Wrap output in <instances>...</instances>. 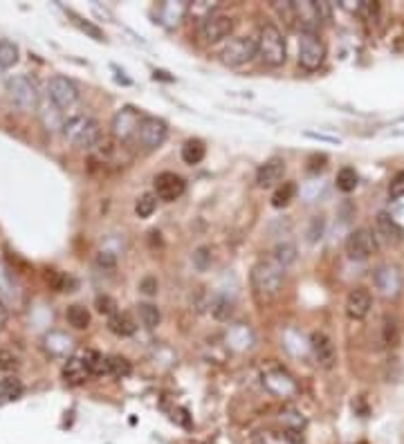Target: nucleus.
<instances>
[{"label": "nucleus", "instance_id": "nucleus-38", "mask_svg": "<svg viewBox=\"0 0 404 444\" xmlns=\"http://www.w3.org/2000/svg\"><path fill=\"white\" fill-rule=\"evenodd\" d=\"M391 135H404V115L391 126Z\"/></svg>", "mask_w": 404, "mask_h": 444}, {"label": "nucleus", "instance_id": "nucleus-34", "mask_svg": "<svg viewBox=\"0 0 404 444\" xmlns=\"http://www.w3.org/2000/svg\"><path fill=\"white\" fill-rule=\"evenodd\" d=\"M194 263H196L198 269H207L211 265V254H209L207 247H200L198 252L194 254Z\"/></svg>", "mask_w": 404, "mask_h": 444}, {"label": "nucleus", "instance_id": "nucleus-12", "mask_svg": "<svg viewBox=\"0 0 404 444\" xmlns=\"http://www.w3.org/2000/svg\"><path fill=\"white\" fill-rule=\"evenodd\" d=\"M233 29V20L227 14H207L200 23V36L205 38L207 43H218L222 38H227Z\"/></svg>", "mask_w": 404, "mask_h": 444}, {"label": "nucleus", "instance_id": "nucleus-19", "mask_svg": "<svg viewBox=\"0 0 404 444\" xmlns=\"http://www.w3.org/2000/svg\"><path fill=\"white\" fill-rule=\"evenodd\" d=\"M108 330L117 337H131L137 330V323L129 312H115L113 317H108Z\"/></svg>", "mask_w": 404, "mask_h": 444}, {"label": "nucleus", "instance_id": "nucleus-32", "mask_svg": "<svg viewBox=\"0 0 404 444\" xmlns=\"http://www.w3.org/2000/svg\"><path fill=\"white\" fill-rule=\"evenodd\" d=\"M389 196L391 198H404V171L396 173L393 180L389 182Z\"/></svg>", "mask_w": 404, "mask_h": 444}, {"label": "nucleus", "instance_id": "nucleus-1", "mask_svg": "<svg viewBox=\"0 0 404 444\" xmlns=\"http://www.w3.org/2000/svg\"><path fill=\"white\" fill-rule=\"evenodd\" d=\"M252 287L259 296L263 299H272L281 292L283 287V278H285V267L279 265L274 258H268V261H259L252 267Z\"/></svg>", "mask_w": 404, "mask_h": 444}, {"label": "nucleus", "instance_id": "nucleus-13", "mask_svg": "<svg viewBox=\"0 0 404 444\" xmlns=\"http://www.w3.org/2000/svg\"><path fill=\"white\" fill-rule=\"evenodd\" d=\"M153 189H155L157 200L173 202V200H178V198L185 193L187 182H185L182 178H180L178 173L164 171V173H159V176H155V180H153Z\"/></svg>", "mask_w": 404, "mask_h": 444}, {"label": "nucleus", "instance_id": "nucleus-2", "mask_svg": "<svg viewBox=\"0 0 404 444\" xmlns=\"http://www.w3.org/2000/svg\"><path fill=\"white\" fill-rule=\"evenodd\" d=\"M259 57L265 66L279 68L288 61V43H285L283 31L274 23H265L259 31Z\"/></svg>", "mask_w": 404, "mask_h": 444}, {"label": "nucleus", "instance_id": "nucleus-16", "mask_svg": "<svg viewBox=\"0 0 404 444\" xmlns=\"http://www.w3.org/2000/svg\"><path fill=\"white\" fill-rule=\"evenodd\" d=\"M370 306H373V299H370V292L364 287H355L350 289V294L346 299V314L350 319L361 321L368 317Z\"/></svg>", "mask_w": 404, "mask_h": 444}, {"label": "nucleus", "instance_id": "nucleus-4", "mask_svg": "<svg viewBox=\"0 0 404 444\" xmlns=\"http://www.w3.org/2000/svg\"><path fill=\"white\" fill-rule=\"evenodd\" d=\"M331 14L326 3H312V0H292V23L301 31H317Z\"/></svg>", "mask_w": 404, "mask_h": 444}, {"label": "nucleus", "instance_id": "nucleus-35", "mask_svg": "<svg viewBox=\"0 0 404 444\" xmlns=\"http://www.w3.org/2000/svg\"><path fill=\"white\" fill-rule=\"evenodd\" d=\"M157 287H159V283H157L155 276H144V278L140 280V292H144L146 296L157 294Z\"/></svg>", "mask_w": 404, "mask_h": 444}, {"label": "nucleus", "instance_id": "nucleus-15", "mask_svg": "<svg viewBox=\"0 0 404 444\" xmlns=\"http://www.w3.org/2000/svg\"><path fill=\"white\" fill-rule=\"evenodd\" d=\"M375 234L380 241L389 247H398L404 241V229L384 211L377 213V218H375Z\"/></svg>", "mask_w": 404, "mask_h": 444}, {"label": "nucleus", "instance_id": "nucleus-29", "mask_svg": "<svg viewBox=\"0 0 404 444\" xmlns=\"http://www.w3.org/2000/svg\"><path fill=\"white\" fill-rule=\"evenodd\" d=\"M274 261L283 265V267H288L296 261V247L292 243H283L274 249Z\"/></svg>", "mask_w": 404, "mask_h": 444}, {"label": "nucleus", "instance_id": "nucleus-14", "mask_svg": "<svg viewBox=\"0 0 404 444\" xmlns=\"http://www.w3.org/2000/svg\"><path fill=\"white\" fill-rule=\"evenodd\" d=\"M310 345H312V352H315V359L319 366H324V368H333L335 361H337V348H335V343L333 339L328 337L326 332H312V337H310Z\"/></svg>", "mask_w": 404, "mask_h": 444}, {"label": "nucleus", "instance_id": "nucleus-9", "mask_svg": "<svg viewBox=\"0 0 404 444\" xmlns=\"http://www.w3.org/2000/svg\"><path fill=\"white\" fill-rule=\"evenodd\" d=\"M375 252H377V236H373V231L366 229V227L355 229L346 238V254L350 261H368Z\"/></svg>", "mask_w": 404, "mask_h": 444}, {"label": "nucleus", "instance_id": "nucleus-37", "mask_svg": "<svg viewBox=\"0 0 404 444\" xmlns=\"http://www.w3.org/2000/svg\"><path fill=\"white\" fill-rule=\"evenodd\" d=\"M74 23H77V25H79L83 31H86V34H90L92 38L103 41V31H101V29H97L94 25H90V23H83V20H81V18H77V16H74Z\"/></svg>", "mask_w": 404, "mask_h": 444}, {"label": "nucleus", "instance_id": "nucleus-8", "mask_svg": "<svg viewBox=\"0 0 404 444\" xmlns=\"http://www.w3.org/2000/svg\"><path fill=\"white\" fill-rule=\"evenodd\" d=\"M142 119L144 117L137 113L135 108L131 106L122 108V110L113 117V137L122 144L133 142V139H137V131H140Z\"/></svg>", "mask_w": 404, "mask_h": 444}, {"label": "nucleus", "instance_id": "nucleus-11", "mask_svg": "<svg viewBox=\"0 0 404 444\" xmlns=\"http://www.w3.org/2000/svg\"><path fill=\"white\" fill-rule=\"evenodd\" d=\"M48 96L57 108L66 110V108H72L79 101V88L72 79L57 74V77H52L48 81Z\"/></svg>", "mask_w": 404, "mask_h": 444}, {"label": "nucleus", "instance_id": "nucleus-39", "mask_svg": "<svg viewBox=\"0 0 404 444\" xmlns=\"http://www.w3.org/2000/svg\"><path fill=\"white\" fill-rule=\"evenodd\" d=\"M7 319H9V312H7V308H5V303L0 301V330H3V328L7 326Z\"/></svg>", "mask_w": 404, "mask_h": 444}, {"label": "nucleus", "instance_id": "nucleus-24", "mask_svg": "<svg viewBox=\"0 0 404 444\" xmlns=\"http://www.w3.org/2000/svg\"><path fill=\"white\" fill-rule=\"evenodd\" d=\"M45 280H48V285L57 292H72V287H74V278L59 272V269H45Z\"/></svg>", "mask_w": 404, "mask_h": 444}, {"label": "nucleus", "instance_id": "nucleus-20", "mask_svg": "<svg viewBox=\"0 0 404 444\" xmlns=\"http://www.w3.org/2000/svg\"><path fill=\"white\" fill-rule=\"evenodd\" d=\"M182 162L185 164H200L202 159H205V155H207V148H205V144L200 142V139H187V142L182 144Z\"/></svg>", "mask_w": 404, "mask_h": 444}, {"label": "nucleus", "instance_id": "nucleus-7", "mask_svg": "<svg viewBox=\"0 0 404 444\" xmlns=\"http://www.w3.org/2000/svg\"><path fill=\"white\" fill-rule=\"evenodd\" d=\"M254 57H259V43L252 36L231 38L225 45V50H222V63H227V66H233V68L245 66Z\"/></svg>", "mask_w": 404, "mask_h": 444}, {"label": "nucleus", "instance_id": "nucleus-25", "mask_svg": "<svg viewBox=\"0 0 404 444\" xmlns=\"http://www.w3.org/2000/svg\"><path fill=\"white\" fill-rule=\"evenodd\" d=\"M23 395V382L16 377H3L0 379V399L5 402H12V399H18Z\"/></svg>", "mask_w": 404, "mask_h": 444}, {"label": "nucleus", "instance_id": "nucleus-21", "mask_svg": "<svg viewBox=\"0 0 404 444\" xmlns=\"http://www.w3.org/2000/svg\"><path fill=\"white\" fill-rule=\"evenodd\" d=\"M66 319L74 330H86L90 326V310L86 306H79V303H74L66 310Z\"/></svg>", "mask_w": 404, "mask_h": 444}, {"label": "nucleus", "instance_id": "nucleus-36", "mask_svg": "<svg viewBox=\"0 0 404 444\" xmlns=\"http://www.w3.org/2000/svg\"><path fill=\"white\" fill-rule=\"evenodd\" d=\"M16 366H18V359L14 352L0 350V368H3V371H14Z\"/></svg>", "mask_w": 404, "mask_h": 444}, {"label": "nucleus", "instance_id": "nucleus-3", "mask_svg": "<svg viewBox=\"0 0 404 444\" xmlns=\"http://www.w3.org/2000/svg\"><path fill=\"white\" fill-rule=\"evenodd\" d=\"M63 137H66L72 146L92 150L101 142V131H99V124L94 122L92 117L74 115L63 124Z\"/></svg>", "mask_w": 404, "mask_h": 444}, {"label": "nucleus", "instance_id": "nucleus-27", "mask_svg": "<svg viewBox=\"0 0 404 444\" xmlns=\"http://www.w3.org/2000/svg\"><path fill=\"white\" fill-rule=\"evenodd\" d=\"M357 184H359V176H357V171H355V169L344 166L342 171L337 173L335 187H337L339 191H342V193H350V191H355V189H357Z\"/></svg>", "mask_w": 404, "mask_h": 444}, {"label": "nucleus", "instance_id": "nucleus-23", "mask_svg": "<svg viewBox=\"0 0 404 444\" xmlns=\"http://www.w3.org/2000/svg\"><path fill=\"white\" fill-rule=\"evenodd\" d=\"M294 196H296V184L294 182H283L281 187H276V191H274L272 207H276V209L288 207V204L294 200Z\"/></svg>", "mask_w": 404, "mask_h": 444}, {"label": "nucleus", "instance_id": "nucleus-5", "mask_svg": "<svg viewBox=\"0 0 404 444\" xmlns=\"http://www.w3.org/2000/svg\"><path fill=\"white\" fill-rule=\"evenodd\" d=\"M326 61V43L317 31H301L299 34V66L308 72H317Z\"/></svg>", "mask_w": 404, "mask_h": 444}, {"label": "nucleus", "instance_id": "nucleus-22", "mask_svg": "<svg viewBox=\"0 0 404 444\" xmlns=\"http://www.w3.org/2000/svg\"><path fill=\"white\" fill-rule=\"evenodd\" d=\"M137 314H140L142 326L148 330L157 328L159 321H162V314H159L157 306H153V303H140V306H137Z\"/></svg>", "mask_w": 404, "mask_h": 444}, {"label": "nucleus", "instance_id": "nucleus-17", "mask_svg": "<svg viewBox=\"0 0 404 444\" xmlns=\"http://www.w3.org/2000/svg\"><path fill=\"white\" fill-rule=\"evenodd\" d=\"M285 173V162L283 159H270L265 164L259 166L257 171V184L261 189H272V187H281Z\"/></svg>", "mask_w": 404, "mask_h": 444}, {"label": "nucleus", "instance_id": "nucleus-31", "mask_svg": "<svg viewBox=\"0 0 404 444\" xmlns=\"http://www.w3.org/2000/svg\"><path fill=\"white\" fill-rule=\"evenodd\" d=\"M211 312H214V317H216V319L225 321V319H229V317H231L233 308H231V303H229L227 299L218 296L214 303H211Z\"/></svg>", "mask_w": 404, "mask_h": 444}, {"label": "nucleus", "instance_id": "nucleus-28", "mask_svg": "<svg viewBox=\"0 0 404 444\" xmlns=\"http://www.w3.org/2000/svg\"><path fill=\"white\" fill-rule=\"evenodd\" d=\"M155 209H157V196H155V193H144V196L135 202L137 218H151Z\"/></svg>", "mask_w": 404, "mask_h": 444}, {"label": "nucleus", "instance_id": "nucleus-33", "mask_svg": "<svg viewBox=\"0 0 404 444\" xmlns=\"http://www.w3.org/2000/svg\"><path fill=\"white\" fill-rule=\"evenodd\" d=\"M94 306H97V310L101 314H108V317H113V314L117 312V301L108 294H103V296H97V301H94Z\"/></svg>", "mask_w": 404, "mask_h": 444}, {"label": "nucleus", "instance_id": "nucleus-6", "mask_svg": "<svg viewBox=\"0 0 404 444\" xmlns=\"http://www.w3.org/2000/svg\"><path fill=\"white\" fill-rule=\"evenodd\" d=\"M7 96H9V101L23 113L36 110V106H38L36 83L29 77H23V74H20V77H12L7 81Z\"/></svg>", "mask_w": 404, "mask_h": 444}, {"label": "nucleus", "instance_id": "nucleus-30", "mask_svg": "<svg viewBox=\"0 0 404 444\" xmlns=\"http://www.w3.org/2000/svg\"><path fill=\"white\" fill-rule=\"evenodd\" d=\"M108 371L113 377H129L133 368L126 357H108Z\"/></svg>", "mask_w": 404, "mask_h": 444}, {"label": "nucleus", "instance_id": "nucleus-10", "mask_svg": "<svg viewBox=\"0 0 404 444\" xmlns=\"http://www.w3.org/2000/svg\"><path fill=\"white\" fill-rule=\"evenodd\" d=\"M168 135V126L164 119L157 117H144L140 124V131H137L135 142L140 144L144 150H155L164 144V139Z\"/></svg>", "mask_w": 404, "mask_h": 444}, {"label": "nucleus", "instance_id": "nucleus-18", "mask_svg": "<svg viewBox=\"0 0 404 444\" xmlns=\"http://www.w3.org/2000/svg\"><path fill=\"white\" fill-rule=\"evenodd\" d=\"M90 377H92V373H90V368L86 366V361H83L81 355L70 357V359L66 361V366H63V379H66L68 384L79 386L83 382H88Z\"/></svg>", "mask_w": 404, "mask_h": 444}, {"label": "nucleus", "instance_id": "nucleus-26", "mask_svg": "<svg viewBox=\"0 0 404 444\" xmlns=\"http://www.w3.org/2000/svg\"><path fill=\"white\" fill-rule=\"evenodd\" d=\"M18 63V45L9 38H0V68H14Z\"/></svg>", "mask_w": 404, "mask_h": 444}]
</instances>
